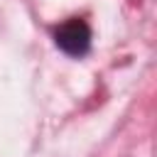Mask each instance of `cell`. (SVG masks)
<instances>
[{
    "instance_id": "1",
    "label": "cell",
    "mask_w": 157,
    "mask_h": 157,
    "mask_svg": "<svg viewBox=\"0 0 157 157\" xmlns=\"http://www.w3.org/2000/svg\"><path fill=\"white\" fill-rule=\"evenodd\" d=\"M52 39H54L56 49H61L66 56L83 59L91 52L93 32H91V25L83 17H69L52 29Z\"/></svg>"
}]
</instances>
